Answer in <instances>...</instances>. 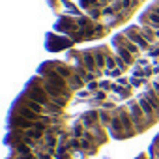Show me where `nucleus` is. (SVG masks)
Segmentation results:
<instances>
[{"instance_id":"11","label":"nucleus","mask_w":159,"mask_h":159,"mask_svg":"<svg viewBox=\"0 0 159 159\" xmlns=\"http://www.w3.org/2000/svg\"><path fill=\"white\" fill-rule=\"evenodd\" d=\"M67 83H69V88H71L73 92H75V90H81V88L86 84V83H84V79H83V77H79L77 73H73V75L67 79Z\"/></svg>"},{"instance_id":"10","label":"nucleus","mask_w":159,"mask_h":159,"mask_svg":"<svg viewBox=\"0 0 159 159\" xmlns=\"http://www.w3.org/2000/svg\"><path fill=\"white\" fill-rule=\"evenodd\" d=\"M112 116H114V111H111V109H99V122H101V125L105 129L111 125Z\"/></svg>"},{"instance_id":"8","label":"nucleus","mask_w":159,"mask_h":159,"mask_svg":"<svg viewBox=\"0 0 159 159\" xmlns=\"http://www.w3.org/2000/svg\"><path fill=\"white\" fill-rule=\"evenodd\" d=\"M15 101H19V103H23V105H26L28 109H32V111H36V112H39V114H45V107L43 105H39V103H36V101H32V99H28L26 96H19Z\"/></svg>"},{"instance_id":"7","label":"nucleus","mask_w":159,"mask_h":159,"mask_svg":"<svg viewBox=\"0 0 159 159\" xmlns=\"http://www.w3.org/2000/svg\"><path fill=\"white\" fill-rule=\"evenodd\" d=\"M51 66H52L64 79H69V77L75 73V69H73L69 64H64V62H51Z\"/></svg>"},{"instance_id":"2","label":"nucleus","mask_w":159,"mask_h":159,"mask_svg":"<svg viewBox=\"0 0 159 159\" xmlns=\"http://www.w3.org/2000/svg\"><path fill=\"white\" fill-rule=\"evenodd\" d=\"M114 111H116V114L120 116V120H122V124H124V127H125L127 137H135V135H137V127H135V122H133V118H131V114H129L127 105L116 107Z\"/></svg>"},{"instance_id":"5","label":"nucleus","mask_w":159,"mask_h":159,"mask_svg":"<svg viewBox=\"0 0 159 159\" xmlns=\"http://www.w3.org/2000/svg\"><path fill=\"white\" fill-rule=\"evenodd\" d=\"M81 58H83V66H84V67H86L90 73L101 75V69L98 67V62H96L94 51H83V52H81Z\"/></svg>"},{"instance_id":"6","label":"nucleus","mask_w":159,"mask_h":159,"mask_svg":"<svg viewBox=\"0 0 159 159\" xmlns=\"http://www.w3.org/2000/svg\"><path fill=\"white\" fill-rule=\"evenodd\" d=\"M140 25H148V26H153L155 30H159V13L152 11L150 8L140 15Z\"/></svg>"},{"instance_id":"4","label":"nucleus","mask_w":159,"mask_h":159,"mask_svg":"<svg viewBox=\"0 0 159 159\" xmlns=\"http://www.w3.org/2000/svg\"><path fill=\"white\" fill-rule=\"evenodd\" d=\"M11 112H15V114H19V116H25V118H28V120H32V122H41V120L45 118V114H39V112L28 109L26 105H23V103H19V101L13 103Z\"/></svg>"},{"instance_id":"1","label":"nucleus","mask_w":159,"mask_h":159,"mask_svg":"<svg viewBox=\"0 0 159 159\" xmlns=\"http://www.w3.org/2000/svg\"><path fill=\"white\" fill-rule=\"evenodd\" d=\"M127 109H129V114H131V118H133V122H135L137 135H140V133H144L148 127H152L150 122H148V118H146V114H144V111H142V107H140V103H139L137 99H135V101H129V103H127Z\"/></svg>"},{"instance_id":"14","label":"nucleus","mask_w":159,"mask_h":159,"mask_svg":"<svg viewBox=\"0 0 159 159\" xmlns=\"http://www.w3.org/2000/svg\"><path fill=\"white\" fill-rule=\"evenodd\" d=\"M88 13H90V15H92L94 19H99V13H101V8H92V10H90Z\"/></svg>"},{"instance_id":"17","label":"nucleus","mask_w":159,"mask_h":159,"mask_svg":"<svg viewBox=\"0 0 159 159\" xmlns=\"http://www.w3.org/2000/svg\"><path fill=\"white\" fill-rule=\"evenodd\" d=\"M150 10H152V11H155V13H159V4H152V6H150Z\"/></svg>"},{"instance_id":"15","label":"nucleus","mask_w":159,"mask_h":159,"mask_svg":"<svg viewBox=\"0 0 159 159\" xmlns=\"http://www.w3.org/2000/svg\"><path fill=\"white\" fill-rule=\"evenodd\" d=\"M86 86H88V90H92V92H98V86H99V84H98L96 81H92V83H88Z\"/></svg>"},{"instance_id":"13","label":"nucleus","mask_w":159,"mask_h":159,"mask_svg":"<svg viewBox=\"0 0 159 159\" xmlns=\"http://www.w3.org/2000/svg\"><path fill=\"white\" fill-rule=\"evenodd\" d=\"M79 4H81L83 10L90 11L92 8H99V0H79Z\"/></svg>"},{"instance_id":"3","label":"nucleus","mask_w":159,"mask_h":159,"mask_svg":"<svg viewBox=\"0 0 159 159\" xmlns=\"http://www.w3.org/2000/svg\"><path fill=\"white\" fill-rule=\"evenodd\" d=\"M124 34H125V38H127L129 41H133L135 45H139L140 51H144V49L150 47V43H148V41L144 39V36L140 34V25H133V26H129Z\"/></svg>"},{"instance_id":"12","label":"nucleus","mask_w":159,"mask_h":159,"mask_svg":"<svg viewBox=\"0 0 159 159\" xmlns=\"http://www.w3.org/2000/svg\"><path fill=\"white\" fill-rule=\"evenodd\" d=\"M116 54H118V56H120L127 66H129V64H133V60H135V58H133V54H131L127 49H124V47H116Z\"/></svg>"},{"instance_id":"19","label":"nucleus","mask_w":159,"mask_h":159,"mask_svg":"<svg viewBox=\"0 0 159 159\" xmlns=\"http://www.w3.org/2000/svg\"><path fill=\"white\" fill-rule=\"evenodd\" d=\"M155 36H157V38H159V30H155Z\"/></svg>"},{"instance_id":"16","label":"nucleus","mask_w":159,"mask_h":159,"mask_svg":"<svg viewBox=\"0 0 159 159\" xmlns=\"http://www.w3.org/2000/svg\"><path fill=\"white\" fill-rule=\"evenodd\" d=\"M148 54H150V56H159V47H157V45H153V47H152V51H148Z\"/></svg>"},{"instance_id":"20","label":"nucleus","mask_w":159,"mask_h":159,"mask_svg":"<svg viewBox=\"0 0 159 159\" xmlns=\"http://www.w3.org/2000/svg\"><path fill=\"white\" fill-rule=\"evenodd\" d=\"M155 4H159V0H157V2H155Z\"/></svg>"},{"instance_id":"18","label":"nucleus","mask_w":159,"mask_h":159,"mask_svg":"<svg viewBox=\"0 0 159 159\" xmlns=\"http://www.w3.org/2000/svg\"><path fill=\"white\" fill-rule=\"evenodd\" d=\"M153 90H155V92L159 94V83H153Z\"/></svg>"},{"instance_id":"9","label":"nucleus","mask_w":159,"mask_h":159,"mask_svg":"<svg viewBox=\"0 0 159 159\" xmlns=\"http://www.w3.org/2000/svg\"><path fill=\"white\" fill-rule=\"evenodd\" d=\"M140 34L144 36V39L148 43H155L157 36H155V28L153 26H148V25H140Z\"/></svg>"}]
</instances>
